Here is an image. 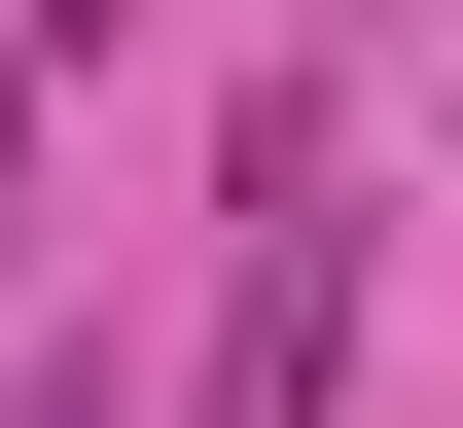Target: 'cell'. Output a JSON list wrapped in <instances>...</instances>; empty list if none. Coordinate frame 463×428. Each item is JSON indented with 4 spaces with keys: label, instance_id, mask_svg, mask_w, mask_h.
Instances as JSON below:
<instances>
[{
    "label": "cell",
    "instance_id": "1",
    "mask_svg": "<svg viewBox=\"0 0 463 428\" xmlns=\"http://www.w3.org/2000/svg\"><path fill=\"white\" fill-rule=\"evenodd\" d=\"M214 214H250V250H214V357H178V428H321V357H356V143L286 108Z\"/></svg>",
    "mask_w": 463,
    "mask_h": 428
},
{
    "label": "cell",
    "instance_id": "2",
    "mask_svg": "<svg viewBox=\"0 0 463 428\" xmlns=\"http://www.w3.org/2000/svg\"><path fill=\"white\" fill-rule=\"evenodd\" d=\"M0 428H108V357H36V393H0Z\"/></svg>",
    "mask_w": 463,
    "mask_h": 428
},
{
    "label": "cell",
    "instance_id": "3",
    "mask_svg": "<svg viewBox=\"0 0 463 428\" xmlns=\"http://www.w3.org/2000/svg\"><path fill=\"white\" fill-rule=\"evenodd\" d=\"M0 179H36V71H0Z\"/></svg>",
    "mask_w": 463,
    "mask_h": 428
}]
</instances>
